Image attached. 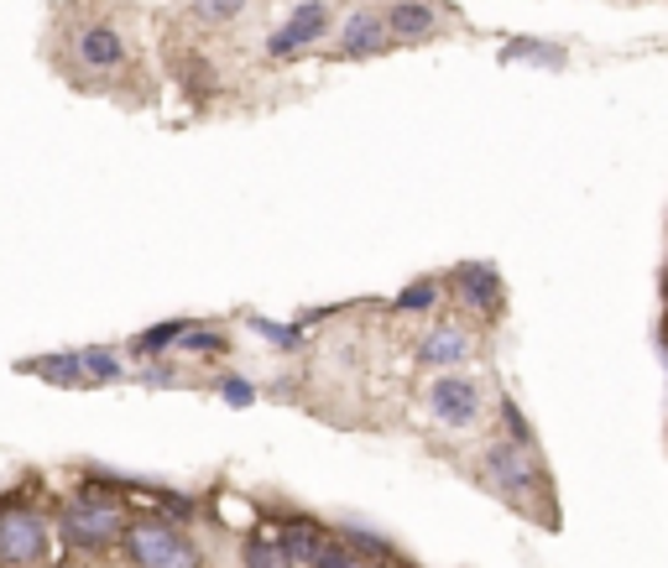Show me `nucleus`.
I'll return each mask as SVG.
<instances>
[{"label": "nucleus", "instance_id": "2", "mask_svg": "<svg viewBox=\"0 0 668 568\" xmlns=\"http://www.w3.org/2000/svg\"><path fill=\"white\" fill-rule=\"evenodd\" d=\"M120 543L136 568H199V547L167 521H136V527H126Z\"/></svg>", "mask_w": 668, "mask_h": 568}, {"label": "nucleus", "instance_id": "12", "mask_svg": "<svg viewBox=\"0 0 668 568\" xmlns=\"http://www.w3.org/2000/svg\"><path fill=\"white\" fill-rule=\"evenodd\" d=\"M277 543H283V553L293 558V564H313V558L330 547V537H324V527H319V521L298 517V521H287L283 527V537H277Z\"/></svg>", "mask_w": 668, "mask_h": 568}, {"label": "nucleus", "instance_id": "13", "mask_svg": "<svg viewBox=\"0 0 668 568\" xmlns=\"http://www.w3.org/2000/svg\"><path fill=\"white\" fill-rule=\"evenodd\" d=\"M22 371H32V376H43V380L79 386V380H84V360H79V355H43V360H26Z\"/></svg>", "mask_w": 668, "mask_h": 568}, {"label": "nucleus", "instance_id": "25", "mask_svg": "<svg viewBox=\"0 0 668 568\" xmlns=\"http://www.w3.org/2000/svg\"><path fill=\"white\" fill-rule=\"evenodd\" d=\"M313 568H360V564H356V553H350V547L334 543V537H330V547H324V553L313 558Z\"/></svg>", "mask_w": 668, "mask_h": 568}, {"label": "nucleus", "instance_id": "11", "mask_svg": "<svg viewBox=\"0 0 668 568\" xmlns=\"http://www.w3.org/2000/svg\"><path fill=\"white\" fill-rule=\"evenodd\" d=\"M79 58L90 69H116L120 58H126V43H120L116 26H84L79 32Z\"/></svg>", "mask_w": 668, "mask_h": 568}, {"label": "nucleus", "instance_id": "3", "mask_svg": "<svg viewBox=\"0 0 668 568\" xmlns=\"http://www.w3.org/2000/svg\"><path fill=\"white\" fill-rule=\"evenodd\" d=\"M63 537L79 547H105L126 537V511H120L116 500L95 496V491H84V496L73 500L69 511H63Z\"/></svg>", "mask_w": 668, "mask_h": 568}, {"label": "nucleus", "instance_id": "24", "mask_svg": "<svg viewBox=\"0 0 668 568\" xmlns=\"http://www.w3.org/2000/svg\"><path fill=\"white\" fill-rule=\"evenodd\" d=\"M219 397H225L230 407H251L257 402V386H251V380H240V376H225L219 380Z\"/></svg>", "mask_w": 668, "mask_h": 568}, {"label": "nucleus", "instance_id": "21", "mask_svg": "<svg viewBox=\"0 0 668 568\" xmlns=\"http://www.w3.org/2000/svg\"><path fill=\"white\" fill-rule=\"evenodd\" d=\"M501 423H506V433H512V444L533 449V427H527V418L517 412V402H512V397H501Z\"/></svg>", "mask_w": 668, "mask_h": 568}, {"label": "nucleus", "instance_id": "15", "mask_svg": "<svg viewBox=\"0 0 668 568\" xmlns=\"http://www.w3.org/2000/svg\"><path fill=\"white\" fill-rule=\"evenodd\" d=\"M439 303V282L433 277H418V282H407L397 292V313H429Z\"/></svg>", "mask_w": 668, "mask_h": 568}, {"label": "nucleus", "instance_id": "22", "mask_svg": "<svg viewBox=\"0 0 668 568\" xmlns=\"http://www.w3.org/2000/svg\"><path fill=\"white\" fill-rule=\"evenodd\" d=\"M178 345H183V350H193V355H210V350H225V334H210V329H199V324H189Z\"/></svg>", "mask_w": 668, "mask_h": 568}, {"label": "nucleus", "instance_id": "18", "mask_svg": "<svg viewBox=\"0 0 668 568\" xmlns=\"http://www.w3.org/2000/svg\"><path fill=\"white\" fill-rule=\"evenodd\" d=\"M251 329L262 334L266 345H277V350H298V345H303V329H298V324H272V318H251Z\"/></svg>", "mask_w": 668, "mask_h": 568}, {"label": "nucleus", "instance_id": "14", "mask_svg": "<svg viewBox=\"0 0 668 568\" xmlns=\"http://www.w3.org/2000/svg\"><path fill=\"white\" fill-rule=\"evenodd\" d=\"M240 558H246V568H293V558L283 553L277 537H246Z\"/></svg>", "mask_w": 668, "mask_h": 568}, {"label": "nucleus", "instance_id": "7", "mask_svg": "<svg viewBox=\"0 0 668 568\" xmlns=\"http://www.w3.org/2000/svg\"><path fill=\"white\" fill-rule=\"evenodd\" d=\"M324 26H330V5H319V0H303L293 16H287L277 32H272V43H266V52L272 58H287V52L309 48L313 37H324Z\"/></svg>", "mask_w": 668, "mask_h": 568}, {"label": "nucleus", "instance_id": "10", "mask_svg": "<svg viewBox=\"0 0 668 568\" xmlns=\"http://www.w3.org/2000/svg\"><path fill=\"white\" fill-rule=\"evenodd\" d=\"M377 48H386V16H377V11H356V16L345 22V43H339V52H345V58H371Z\"/></svg>", "mask_w": 668, "mask_h": 568}, {"label": "nucleus", "instance_id": "16", "mask_svg": "<svg viewBox=\"0 0 668 568\" xmlns=\"http://www.w3.org/2000/svg\"><path fill=\"white\" fill-rule=\"evenodd\" d=\"M517 58H533V63H549V69H564V48H549V43H533V37H523V43H512V48L501 52V63H517Z\"/></svg>", "mask_w": 668, "mask_h": 568}, {"label": "nucleus", "instance_id": "8", "mask_svg": "<svg viewBox=\"0 0 668 568\" xmlns=\"http://www.w3.org/2000/svg\"><path fill=\"white\" fill-rule=\"evenodd\" d=\"M465 355H470V334L460 329V324H439V329H429V339L418 345V365H424V371H450V365H460Z\"/></svg>", "mask_w": 668, "mask_h": 568}, {"label": "nucleus", "instance_id": "23", "mask_svg": "<svg viewBox=\"0 0 668 568\" xmlns=\"http://www.w3.org/2000/svg\"><path fill=\"white\" fill-rule=\"evenodd\" d=\"M246 0H193V16L199 22H230Z\"/></svg>", "mask_w": 668, "mask_h": 568}, {"label": "nucleus", "instance_id": "6", "mask_svg": "<svg viewBox=\"0 0 668 568\" xmlns=\"http://www.w3.org/2000/svg\"><path fill=\"white\" fill-rule=\"evenodd\" d=\"M450 282H454V298L470 313H480V318H497L506 309V287H501V271L491 261H460L450 271Z\"/></svg>", "mask_w": 668, "mask_h": 568}, {"label": "nucleus", "instance_id": "20", "mask_svg": "<svg viewBox=\"0 0 668 568\" xmlns=\"http://www.w3.org/2000/svg\"><path fill=\"white\" fill-rule=\"evenodd\" d=\"M79 360H84V380H120L126 376L110 350H79Z\"/></svg>", "mask_w": 668, "mask_h": 568}, {"label": "nucleus", "instance_id": "19", "mask_svg": "<svg viewBox=\"0 0 668 568\" xmlns=\"http://www.w3.org/2000/svg\"><path fill=\"white\" fill-rule=\"evenodd\" d=\"M350 553H360V558H377V564H382V558H392V543H386L382 532H371V527H350Z\"/></svg>", "mask_w": 668, "mask_h": 568}, {"label": "nucleus", "instance_id": "1", "mask_svg": "<svg viewBox=\"0 0 668 568\" xmlns=\"http://www.w3.org/2000/svg\"><path fill=\"white\" fill-rule=\"evenodd\" d=\"M480 474H486L491 491H501L512 506H527V511H538L533 496H549V480L538 470L533 449L512 444V438H501V444H491V449L480 454Z\"/></svg>", "mask_w": 668, "mask_h": 568}, {"label": "nucleus", "instance_id": "26", "mask_svg": "<svg viewBox=\"0 0 668 568\" xmlns=\"http://www.w3.org/2000/svg\"><path fill=\"white\" fill-rule=\"evenodd\" d=\"M366 568H392V564H366Z\"/></svg>", "mask_w": 668, "mask_h": 568}, {"label": "nucleus", "instance_id": "4", "mask_svg": "<svg viewBox=\"0 0 668 568\" xmlns=\"http://www.w3.org/2000/svg\"><path fill=\"white\" fill-rule=\"evenodd\" d=\"M48 558V527L37 511H22V506H11V511H0V564L5 568H32Z\"/></svg>", "mask_w": 668, "mask_h": 568}, {"label": "nucleus", "instance_id": "9", "mask_svg": "<svg viewBox=\"0 0 668 568\" xmlns=\"http://www.w3.org/2000/svg\"><path fill=\"white\" fill-rule=\"evenodd\" d=\"M433 26H439V16H433V5H424V0H397L386 11V32L403 37V43H424V37H433Z\"/></svg>", "mask_w": 668, "mask_h": 568}, {"label": "nucleus", "instance_id": "5", "mask_svg": "<svg viewBox=\"0 0 668 568\" xmlns=\"http://www.w3.org/2000/svg\"><path fill=\"white\" fill-rule=\"evenodd\" d=\"M429 412L439 427H476L486 402H480V380L476 376H439L429 386Z\"/></svg>", "mask_w": 668, "mask_h": 568}, {"label": "nucleus", "instance_id": "17", "mask_svg": "<svg viewBox=\"0 0 668 568\" xmlns=\"http://www.w3.org/2000/svg\"><path fill=\"white\" fill-rule=\"evenodd\" d=\"M183 318H172V324H157V329H146L142 339H136V355H157V350H167V345H178L183 339Z\"/></svg>", "mask_w": 668, "mask_h": 568}]
</instances>
